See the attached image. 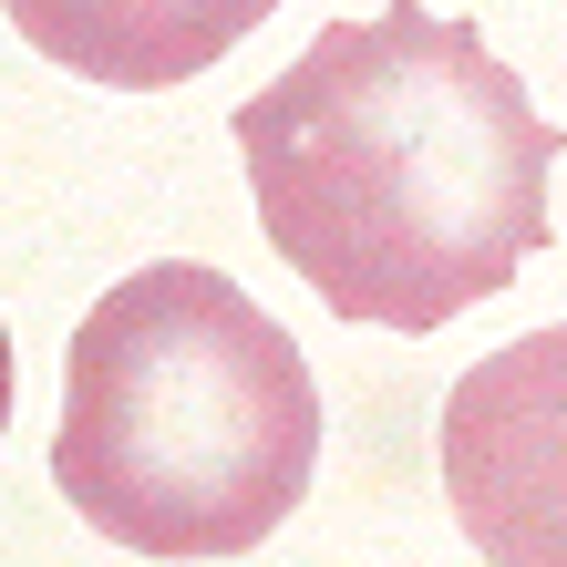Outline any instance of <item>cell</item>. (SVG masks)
I'll use <instances>...</instances> for the list:
<instances>
[{"mask_svg":"<svg viewBox=\"0 0 567 567\" xmlns=\"http://www.w3.org/2000/svg\"><path fill=\"white\" fill-rule=\"evenodd\" d=\"M11 382L21 372H11V330H0V433H11Z\"/></svg>","mask_w":567,"mask_h":567,"instance_id":"5","label":"cell"},{"mask_svg":"<svg viewBox=\"0 0 567 567\" xmlns=\"http://www.w3.org/2000/svg\"><path fill=\"white\" fill-rule=\"evenodd\" d=\"M0 11L62 73H83L104 93H165L227 62L279 0H0Z\"/></svg>","mask_w":567,"mask_h":567,"instance_id":"4","label":"cell"},{"mask_svg":"<svg viewBox=\"0 0 567 567\" xmlns=\"http://www.w3.org/2000/svg\"><path fill=\"white\" fill-rule=\"evenodd\" d=\"M444 506L485 567H567V320L444 392Z\"/></svg>","mask_w":567,"mask_h":567,"instance_id":"3","label":"cell"},{"mask_svg":"<svg viewBox=\"0 0 567 567\" xmlns=\"http://www.w3.org/2000/svg\"><path fill=\"white\" fill-rule=\"evenodd\" d=\"M238 155L269 248L361 330L423 341L547 248L557 124L475 21L423 0L310 31V52L238 104Z\"/></svg>","mask_w":567,"mask_h":567,"instance_id":"1","label":"cell"},{"mask_svg":"<svg viewBox=\"0 0 567 567\" xmlns=\"http://www.w3.org/2000/svg\"><path fill=\"white\" fill-rule=\"evenodd\" d=\"M320 392L299 341L227 269L155 258L83 310L62 351L52 485L135 557H248L299 516Z\"/></svg>","mask_w":567,"mask_h":567,"instance_id":"2","label":"cell"}]
</instances>
